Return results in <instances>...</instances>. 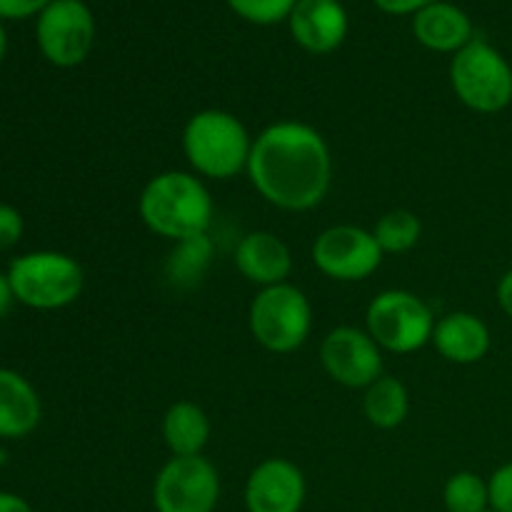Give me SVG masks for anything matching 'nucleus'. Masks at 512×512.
<instances>
[{"label":"nucleus","instance_id":"1","mask_svg":"<svg viewBox=\"0 0 512 512\" xmlns=\"http://www.w3.org/2000/svg\"><path fill=\"white\" fill-rule=\"evenodd\" d=\"M248 178L265 203L288 213L318 208L333 183V155L323 135L300 120H278L253 140Z\"/></svg>","mask_w":512,"mask_h":512},{"label":"nucleus","instance_id":"2","mask_svg":"<svg viewBox=\"0 0 512 512\" xmlns=\"http://www.w3.org/2000/svg\"><path fill=\"white\" fill-rule=\"evenodd\" d=\"M213 210V198L203 178L185 170L153 175L138 198V215L145 228L173 243L208 233Z\"/></svg>","mask_w":512,"mask_h":512},{"label":"nucleus","instance_id":"3","mask_svg":"<svg viewBox=\"0 0 512 512\" xmlns=\"http://www.w3.org/2000/svg\"><path fill=\"white\" fill-rule=\"evenodd\" d=\"M180 143L193 173L210 180H230L245 173L253 153V138L243 120L220 108L190 115Z\"/></svg>","mask_w":512,"mask_h":512},{"label":"nucleus","instance_id":"4","mask_svg":"<svg viewBox=\"0 0 512 512\" xmlns=\"http://www.w3.org/2000/svg\"><path fill=\"white\" fill-rule=\"evenodd\" d=\"M15 300L30 310H63L80 298L85 288L83 268L60 250H33L8 265Z\"/></svg>","mask_w":512,"mask_h":512},{"label":"nucleus","instance_id":"5","mask_svg":"<svg viewBox=\"0 0 512 512\" xmlns=\"http://www.w3.org/2000/svg\"><path fill=\"white\" fill-rule=\"evenodd\" d=\"M450 85L465 108L495 115L512 103V65L488 40L473 38L450 60Z\"/></svg>","mask_w":512,"mask_h":512},{"label":"nucleus","instance_id":"6","mask_svg":"<svg viewBox=\"0 0 512 512\" xmlns=\"http://www.w3.org/2000/svg\"><path fill=\"white\" fill-rule=\"evenodd\" d=\"M250 335L268 353L288 355L303 348L313 330V305L293 283L260 288L248 310Z\"/></svg>","mask_w":512,"mask_h":512},{"label":"nucleus","instance_id":"7","mask_svg":"<svg viewBox=\"0 0 512 512\" xmlns=\"http://www.w3.org/2000/svg\"><path fill=\"white\" fill-rule=\"evenodd\" d=\"M435 315L423 298L410 290H383L365 310V330L380 350L410 355L433 340Z\"/></svg>","mask_w":512,"mask_h":512},{"label":"nucleus","instance_id":"8","mask_svg":"<svg viewBox=\"0 0 512 512\" xmlns=\"http://www.w3.org/2000/svg\"><path fill=\"white\" fill-rule=\"evenodd\" d=\"M95 35L98 25L85 0H53L35 18V43L55 68H78L85 63L93 53Z\"/></svg>","mask_w":512,"mask_h":512},{"label":"nucleus","instance_id":"9","mask_svg":"<svg viewBox=\"0 0 512 512\" xmlns=\"http://www.w3.org/2000/svg\"><path fill=\"white\" fill-rule=\"evenodd\" d=\"M218 503L220 475L205 455H173L155 475V512H215Z\"/></svg>","mask_w":512,"mask_h":512},{"label":"nucleus","instance_id":"10","mask_svg":"<svg viewBox=\"0 0 512 512\" xmlns=\"http://www.w3.org/2000/svg\"><path fill=\"white\" fill-rule=\"evenodd\" d=\"M313 263L325 278L358 283L380 268L383 250L373 230L358 228V225H333L315 238Z\"/></svg>","mask_w":512,"mask_h":512},{"label":"nucleus","instance_id":"11","mask_svg":"<svg viewBox=\"0 0 512 512\" xmlns=\"http://www.w3.org/2000/svg\"><path fill=\"white\" fill-rule=\"evenodd\" d=\"M320 363L338 385L365 390L383 375V350L368 330L340 325L320 343Z\"/></svg>","mask_w":512,"mask_h":512},{"label":"nucleus","instance_id":"12","mask_svg":"<svg viewBox=\"0 0 512 512\" xmlns=\"http://www.w3.org/2000/svg\"><path fill=\"white\" fill-rule=\"evenodd\" d=\"M305 495L303 470L288 458H268L250 470L243 498L248 512H300Z\"/></svg>","mask_w":512,"mask_h":512},{"label":"nucleus","instance_id":"13","mask_svg":"<svg viewBox=\"0 0 512 512\" xmlns=\"http://www.w3.org/2000/svg\"><path fill=\"white\" fill-rule=\"evenodd\" d=\"M288 28L305 53L328 55L348 38L350 20L340 0H298Z\"/></svg>","mask_w":512,"mask_h":512},{"label":"nucleus","instance_id":"14","mask_svg":"<svg viewBox=\"0 0 512 512\" xmlns=\"http://www.w3.org/2000/svg\"><path fill=\"white\" fill-rule=\"evenodd\" d=\"M235 268L258 288L288 283L293 273V253L283 238L268 230H253L243 235L235 248Z\"/></svg>","mask_w":512,"mask_h":512},{"label":"nucleus","instance_id":"15","mask_svg":"<svg viewBox=\"0 0 512 512\" xmlns=\"http://www.w3.org/2000/svg\"><path fill=\"white\" fill-rule=\"evenodd\" d=\"M430 343L448 363L473 365L490 353L493 338H490V328L478 315L458 310V313H448L435 323Z\"/></svg>","mask_w":512,"mask_h":512},{"label":"nucleus","instance_id":"16","mask_svg":"<svg viewBox=\"0 0 512 512\" xmlns=\"http://www.w3.org/2000/svg\"><path fill=\"white\" fill-rule=\"evenodd\" d=\"M413 35L433 53L455 55L475 38V30L473 20L463 8L438 0L413 15Z\"/></svg>","mask_w":512,"mask_h":512},{"label":"nucleus","instance_id":"17","mask_svg":"<svg viewBox=\"0 0 512 512\" xmlns=\"http://www.w3.org/2000/svg\"><path fill=\"white\" fill-rule=\"evenodd\" d=\"M43 418L38 390L18 370L0 368V440H23Z\"/></svg>","mask_w":512,"mask_h":512},{"label":"nucleus","instance_id":"18","mask_svg":"<svg viewBox=\"0 0 512 512\" xmlns=\"http://www.w3.org/2000/svg\"><path fill=\"white\" fill-rule=\"evenodd\" d=\"M163 440L178 458L203 455L210 440V420L198 403L178 400L163 415Z\"/></svg>","mask_w":512,"mask_h":512},{"label":"nucleus","instance_id":"19","mask_svg":"<svg viewBox=\"0 0 512 512\" xmlns=\"http://www.w3.org/2000/svg\"><path fill=\"white\" fill-rule=\"evenodd\" d=\"M215 258V243L210 235H193L173 243V250L165 258V278L173 288H195L210 270Z\"/></svg>","mask_w":512,"mask_h":512},{"label":"nucleus","instance_id":"20","mask_svg":"<svg viewBox=\"0 0 512 512\" xmlns=\"http://www.w3.org/2000/svg\"><path fill=\"white\" fill-rule=\"evenodd\" d=\"M363 413L373 428L378 430L400 428L410 413L408 388H405L398 378L380 375L373 385L365 388Z\"/></svg>","mask_w":512,"mask_h":512},{"label":"nucleus","instance_id":"21","mask_svg":"<svg viewBox=\"0 0 512 512\" xmlns=\"http://www.w3.org/2000/svg\"><path fill=\"white\" fill-rule=\"evenodd\" d=\"M373 235L383 255H400L418 245L420 235H423V223L410 210H390L375 223Z\"/></svg>","mask_w":512,"mask_h":512},{"label":"nucleus","instance_id":"22","mask_svg":"<svg viewBox=\"0 0 512 512\" xmlns=\"http://www.w3.org/2000/svg\"><path fill=\"white\" fill-rule=\"evenodd\" d=\"M443 505L448 512H485L490 510L488 480L473 470L450 475L443 488Z\"/></svg>","mask_w":512,"mask_h":512},{"label":"nucleus","instance_id":"23","mask_svg":"<svg viewBox=\"0 0 512 512\" xmlns=\"http://www.w3.org/2000/svg\"><path fill=\"white\" fill-rule=\"evenodd\" d=\"M238 18L253 25H275L290 18L298 0H225Z\"/></svg>","mask_w":512,"mask_h":512},{"label":"nucleus","instance_id":"24","mask_svg":"<svg viewBox=\"0 0 512 512\" xmlns=\"http://www.w3.org/2000/svg\"><path fill=\"white\" fill-rule=\"evenodd\" d=\"M490 493V510L495 512H512V460L500 465L488 480Z\"/></svg>","mask_w":512,"mask_h":512},{"label":"nucleus","instance_id":"25","mask_svg":"<svg viewBox=\"0 0 512 512\" xmlns=\"http://www.w3.org/2000/svg\"><path fill=\"white\" fill-rule=\"evenodd\" d=\"M25 233V218L15 205L0 203V253L15 248Z\"/></svg>","mask_w":512,"mask_h":512},{"label":"nucleus","instance_id":"26","mask_svg":"<svg viewBox=\"0 0 512 512\" xmlns=\"http://www.w3.org/2000/svg\"><path fill=\"white\" fill-rule=\"evenodd\" d=\"M53 0H0V20L38 18Z\"/></svg>","mask_w":512,"mask_h":512},{"label":"nucleus","instance_id":"27","mask_svg":"<svg viewBox=\"0 0 512 512\" xmlns=\"http://www.w3.org/2000/svg\"><path fill=\"white\" fill-rule=\"evenodd\" d=\"M373 3L388 15H415L428 5L438 3V0H373Z\"/></svg>","mask_w":512,"mask_h":512},{"label":"nucleus","instance_id":"28","mask_svg":"<svg viewBox=\"0 0 512 512\" xmlns=\"http://www.w3.org/2000/svg\"><path fill=\"white\" fill-rule=\"evenodd\" d=\"M0 512H33L28 500L10 490H0Z\"/></svg>","mask_w":512,"mask_h":512},{"label":"nucleus","instance_id":"29","mask_svg":"<svg viewBox=\"0 0 512 512\" xmlns=\"http://www.w3.org/2000/svg\"><path fill=\"white\" fill-rule=\"evenodd\" d=\"M498 305L505 315L512 320V268L500 278L498 283Z\"/></svg>","mask_w":512,"mask_h":512},{"label":"nucleus","instance_id":"30","mask_svg":"<svg viewBox=\"0 0 512 512\" xmlns=\"http://www.w3.org/2000/svg\"><path fill=\"white\" fill-rule=\"evenodd\" d=\"M15 303H18V300H15L13 285H10L8 273H0V318H5V315L13 310Z\"/></svg>","mask_w":512,"mask_h":512},{"label":"nucleus","instance_id":"31","mask_svg":"<svg viewBox=\"0 0 512 512\" xmlns=\"http://www.w3.org/2000/svg\"><path fill=\"white\" fill-rule=\"evenodd\" d=\"M5 55H8V33H5V25L0 20V65H3Z\"/></svg>","mask_w":512,"mask_h":512},{"label":"nucleus","instance_id":"32","mask_svg":"<svg viewBox=\"0 0 512 512\" xmlns=\"http://www.w3.org/2000/svg\"><path fill=\"white\" fill-rule=\"evenodd\" d=\"M5 463H8V450H5L3 445H0V468H3Z\"/></svg>","mask_w":512,"mask_h":512},{"label":"nucleus","instance_id":"33","mask_svg":"<svg viewBox=\"0 0 512 512\" xmlns=\"http://www.w3.org/2000/svg\"><path fill=\"white\" fill-rule=\"evenodd\" d=\"M485 512H495V510H485Z\"/></svg>","mask_w":512,"mask_h":512}]
</instances>
